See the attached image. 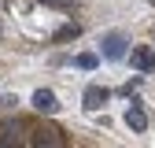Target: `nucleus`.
<instances>
[{"label": "nucleus", "mask_w": 155, "mask_h": 148, "mask_svg": "<svg viewBox=\"0 0 155 148\" xmlns=\"http://www.w3.org/2000/svg\"><path fill=\"white\" fill-rule=\"evenodd\" d=\"M104 59H126L129 56V41H126V33H118V30H111V33H104Z\"/></svg>", "instance_id": "f257e3e1"}, {"label": "nucleus", "mask_w": 155, "mask_h": 148, "mask_svg": "<svg viewBox=\"0 0 155 148\" xmlns=\"http://www.w3.org/2000/svg\"><path fill=\"white\" fill-rule=\"evenodd\" d=\"M33 148H67V141H63V130H55V126L37 130V133H33Z\"/></svg>", "instance_id": "f03ea898"}, {"label": "nucleus", "mask_w": 155, "mask_h": 148, "mask_svg": "<svg viewBox=\"0 0 155 148\" xmlns=\"http://www.w3.org/2000/svg\"><path fill=\"white\" fill-rule=\"evenodd\" d=\"M30 104H33L37 111H45V115H55V111H59V100H55V92H52V89H37Z\"/></svg>", "instance_id": "7ed1b4c3"}, {"label": "nucleus", "mask_w": 155, "mask_h": 148, "mask_svg": "<svg viewBox=\"0 0 155 148\" xmlns=\"http://www.w3.org/2000/svg\"><path fill=\"white\" fill-rule=\"evenodd\" d=\"M129 59H133V67H137L140 74H151V70H155V52L144 48V45H140V48H133V52H129Z\"/></svg>", "instance_id": "20e7f679"}, {"label": "nucleus", "mask_w": 155, "mask_h": 148, "mask_svg": "<svg viewBox=\"0 0 155 148\" xmlns=\"http://www.w3.org/2000/svg\"><path fill=\"white\" fill-rule=\"evenodd\" d=\"M81 104H85V111H100V107L107 104V89L89 85V89H85V96H81Z\"/></svg>", "instance_id": "39448f33"}, {"label": "nucleus", "mask_w": 155, "mask_h": 148, "mask_svg": "<svg viewBox=\"0 0 155 148\" xmlns=\"http://www.w3.org/2000/svg\"><path fill=\"white\" fill-rule=\"evenodd\" d=\"M126 126L133 130V133H144V130H148V115H144L140 104H133V107L126 111Z\"/></svg>", "instance_id": "423d86ee"}, {"label": "nucleus", "mask_w": 155, "mask_h": 148, "mask_svg": "<svg viewBox=\"0 0 155 148\" xmlns=\"http://www.w3.org/2000/svg\"><path fill=\"white\" fill-rule=\"evenodd\" d=\"M0 148H18V126H0Z\"/></svg>", "instance_id": "0eeeda50"}, {"label": "nucleus", "mask_w": 155, "mask_h": 148, "mask_svg": "<svg viewBox=\"0 0 155 148\" xmlns=\"http://www.w3.org/2000/svg\"><path fill=\"white\" fill-rule=\"evenodd\" d=\"M74 63L81 67V70H92V67H96V56H92V52H81V56H78Z\"/></svg>", "instance_id": "6e6552de"}, {"label": "nucleus", "mask_w": 155, "mask_h": 148, "mask_svg": "<svg viewBox=\"0 0 155 148\" xmlns=\"http://www.w3.org/2000/svg\"><path fill=\"white\" fill-rule=\"evenodd\" d=\"M67 37H78V26H63L59 33H55V41H67Z\"/></svg>", "instance_id": "1a4fd4ad"}, {"label": "nucleus", "mask_w": 155, "mask_h": 148, "mask_svg": "<svg viewBox=\"0 0 155 148\" xmlns=\"http://www.w3.org/2000/svg\"><path fill=\"white\" fill-rule=\"evenodd\" d=\"M41 4H48V8H70L74 0H41Z\"/></svg>", "instance_id": "9d476101"}, {"label": "nucleus", "mask_w": 155, "mask_h": 148, "mask_svg": "<svg viewBox=\"0 0 155 148\" xmlns=\"http://www.w3.org/2000/svg\"><path fill=\"white\" fill-rule=\"evenodd\" d=\"M148 4H155V0H148Z\"/></svg>", "instance_id": "9b49d317"}]
</instances>
